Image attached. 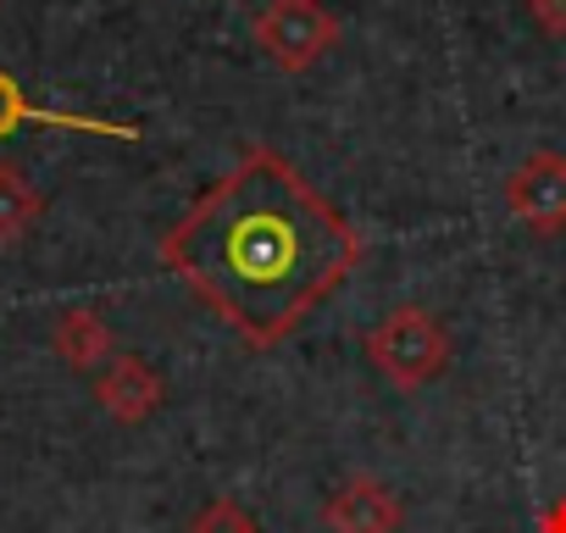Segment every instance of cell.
<instances>
[{
	"mask_svg": "<svg viewBox=\"0 0 566 533\" xmlns=\"http://www.w3.org/2000/svg\"><path fill=\"white\" fill-rule=\"evenodd\" d=\"M527 12H533L538 34H549V40H566V0H527Z\"/></svg>",
	"mask_w": 566,
	"mask_h": 533,
	"instance_id": "8fae6325",
	"label": "cell"
},
{
	"mask_svg": "<svg viewBox=\"0 0 566 533\" xmlns=\"http://www.w3.org/2000/svg\"><path fill=\"white\" fill-rule=\"evenodd\" d=\"M40 217H45V195L34 189V178L18 161H0V250L23 244Z\"/></svg>",
	"mask_w": 566,
	"mask_h": 533,
	"instance_id": "9c48e42d",
	"label": "cell"
},
{
	"mask_svg": "<svg viewBox=\"0 0 566 533\" xmlns=\"http://www.w3.org/2000/svg\"><path fill=\"white\" fill-rule=\"evenodd\" d=\"M361 351H367L373 373H378L384 384L406 389V395H417V389H428L433 378H444V373H450V356H455L444 317H433V312L417 306V301H406V306H395L384 323H373L367 339H361Z\"/></svg>",
	"mask_w": 566,
	"mask_h": 533,
	"instance_id": "7a4b0ae2",
	"label": "cell"
},
{
	"mask_svg": "<svg viewBox=\"0 0 566 533\" xmlns=\"http://www.w3.org/2000/svg\"><path fill=\"white\" fill-rule=\"evenodd\" d=\"M95 400H101V411H106L112 422L139 428V422H150V417L167 406V378H161L145 356L117 351V356L95 373Z\"/></svg>",
	"mask_w": 566,
	"mask_h": 533,
	"instance_id": "8992f818",
	"label": "cell"
},
{
	"mask_svg": "<svg viewBox=\"0 0 566 533\" xmlns=\"http://www.w3.org/2000/svg\"><path fill=\"white\" fill-rule=\"evenodd\" d=\"M51 345H56V356H62L67 373H101V367L117 356V339H112L106 317H101V312H84V306L56 317Z\"/></svg>",
	"mask_w": 566,
	"mask_h": 533,
	"instance_id": "ba28073f",
	"label": "cell"
},
{
	"mask_svg": "<svg viewBox=\"0 0 566 533\" xmlns=\"http://www.w3.org/2000/svg\"><path fill=\"white\" fill-rule=\"evenodd\" d=\"M538 533H566V494H555V500L538 511Z\"/></svg>",
	"mask_w": 566,
	"mask_h": 533,
	"instance_id": "7c38bea8",
	"label": "cell"
},
{
	"mask_svg": "<svg viewBox=\"0 0 566 533\" xmlns=\"http://www.w3.org/2000/svg\"><path fill=\"white\" fill-rule=\"evenodd\" d=\"M505 211L533 239L566 233V156L560 150H533L527 161H516L511 178H505Z\"/></svg>",
	"mask_w": 566,
	"mask_h": 533,
	"instance_id": "277c9868",
	"label": "cell"
},
{
	"mask_svg": "<svg viewBox=\"0 0 566 533\" xmlns=\"http://www.w3.org/2000/svg\"><path fill=\"white\" fill-rule=\"evenodd\" d=\"M250 34L277 73H312L339 45V12L328 0H266L250 18Z\"/></svg>",
	"mask_w": 566,
	"mask_h": 533,
	"instance_id": "3957f363",
	"label": "cell"
},
{
	"mask_svg": "<svg viewBox=\"0 0 566 533\" xmlns=\"http://www.w3.org/2000/svg\"><path fill=\"white\" fill-rule=\"evenodd\" d=\"M184 533H261V522H255V511L239 505L233 494H211V500L189 516Z\"/></svg>",
	"mask_w": 566,
	"mask_h": 533,
	"instance_id": "30bf717a",
	"label": "cell"
},
{
	"mask_svg": "<svg viewBox=\"0 0 566 533\" xmlns=\"http://www.w3.org/2000/svg\"><path fill=\"white\" fill-rule=\"evenodd\" d=\"M23 123H45V128H67V134H101V139H123V145H139L145 128L139 123H112V117H90V112H51V106H34L23 95V84L0 67V139H12Z\"/></svg>",
	"mask_w": 566,
	"mask_h": 533,
	"instance_id": "52a82bcc",
	"label": "cell"
},
{
	"mask_svg": "<svg viewBox=\"0 0 566 533\" xmlns=\"http://www.w3.org/2000/svg\"><path fill=\"white\" fill-rule=\"evenodd\" d=\"M156 255L250 351H277L361 266L367 239L283 150L244 145Z\"/></svg>",
	"mask_w": 566,
	"mask_h": 533,
	"instance_id": "6da1fadb",
	"label": "cell"
},
{
	"mask_svg": "<svg viewBox=\"0 0 566 533\" xmlns=\"http://www.w3.org/2000/svg\"><path fill=\"white\" fill-rule=\"evenodd\" d=\"M323 527L328 533H400L406 527V500L384 478L350 472L323 500Z\"/></svg>",
	"mask_w": 566,
	"mask_h": 533,
	"instance_id": "5b68a950",
	"label": "cell"
}]
</instances>
